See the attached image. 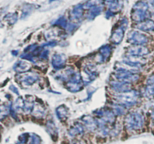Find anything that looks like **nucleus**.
Instances as JSON below:
<instances>
[{"mask_svg": "<svg viewBox=\"0 0 154 144\" xmlns=\"http://www.w3.org/2000/svg\"><path fill=\"white\" fill-rule=\"evenodd\" d=\"M114 77L119 81L133 83L138 81L140 78L139 74L130 72V71L120 69L114 72Z\"/></svg>", "mask_w": 154, "mask_h": 144, "instance_id": "obj_5", "label": "nucleus"}, {"mask_svg": "<svg viewBox=\"0 0 154 144\" xmlns=\"http://www.w3.org/2000/svg\"><path fill=\"white\" fill-rule=\"evenodd\" d=\"M32 113L35 116L38 118H42L45 115V110L42 107V106H34V108L32 110Z\"/></svg>", "mask_w": 154, "mask_h": 144, "instance_id": "obj_28", "label": "nucleus"}, {"mask_svg": "<svg viewBox=\"0 0 154 144\" xmlns=\"http://www.w3.org/2000/svg\"><path fill=\"white\" fill-rule=\"evenodd\" d=\"M30 135L27 133H25V134H23L20 136L19 137V141L21 143H26L29 141V139Z\"/></svg>", "mask_w": 154, "mask_h": 144, "instance_id": "obj_32", "label": "nucleus"}, {"mask_svg": "<svg viewBox=\"0 0 154 144\" xmlns=\"http://www.w3.org/2000/svg\"><path fill=\"white\" fill-rule=\"evenodd\" d=\"M56 0H49V2H55Z\"/></svg>", "mask_w": 154, "mask_h": 144, "instance_id": "obj_38", "label": "nucleus"}, {"mask_svg": "<svg viewBox=\"0 0 154 144\" xmlns=\"http://www.w3.org/2000/svg\"><path fill=\"white\" fill-rule=\"evenodd\" d=\"M41 143V138L36 134H32L29 139L28 144H40Z\"/></svg>", "mask_w": 154, "mask_h": 144, "instance_id": "obj_30", "label": "nucleus"}, {"mask_svg": "<svg viewBox=\"0 0 154 144\" xmlns=\"http://www.w3.org/2000/svg\"><path fill=\"white\" fill-rule=\"evenodd\" d=\"M20 82L23 87H30L35 84L38 80V75L35 72H23L18 76Z\"/></svg>", "mask_w": 154, "mask_h": 144, "instance_id": "obj_7", "label": "nucleus"}, {"mask_svg": "<svg viewBox=\"0 0 154 144\" xmlns=\"http://www.w3.org/2000/svg\"><path fill=\"white\" fill-rule=\"evenodd\" d=\"M118 104L125 107H131L136 105L140 98V94L136 90H131L129 91L117 94L115 96Z\"/></svg>", "mask_w": 154, "mask_h": 144, "instance_id": "obj_2", "label": "nucleus"}, {"mask_svg": "<svg viewBox=\"0 0 154 144\" xmlns=\"http://www.w3.org/2000/svg\"><path fill=\"white\" fill-rule=\"evenodd\" d=\"M47 129H48V133L50 134V135L53 137V138H57V129L56 128L55 125L54 124V122H48V125H47Z\"/></svg>", "mask_w": 154, "mask_h": 144, "instance_id": "obj_26", "label": "nucleus"}, {"mask_svg": "<svg viewBox=\"0 0 154 144\" xmlns=\"http://www.w3.org/2000/svg\"><path fill=\"white\" fill-rule=\"evenodd\" d=\"M144 95L148 99L154 98V74H151L147 78L144 90Z\"/></svg>", "mask_w": 154, "mask_h": 144, "instance_id": "obj_14", "label": "nucleus"}, {"mask_svg": "<svg viewBox=\"0 0 154 144\" xmlns=\"http://www.w3.org/2000/svg\"><path fill=\"white\" fill-rule=\"evenodd\" d=\"M83 122L84 123V125L88 128L90 131H94L98 128L97 120L93 119L90 116H84L82 117Z\"/></svg>", "mask_w": 154, "mask_h": 144, "instance_id": "obj_19", "label": "nucleus"}, {"mask_svg": "<svg viewBox=\"0 0 154 144\" xmlns=\"http://www.w3.org/2000/svg\"><path fill=\"white\" fill-rule=\"evenodd\" d=\"M152 18H153V21H154V12H153V14H152Z\"/></svg>", "mask_w": 154, "mask_h": 144, "instance_id": "obj_39", "label": "nucleus"}, {"mask_svg": "<svg viewBox=\"0 0 154 144\" xmlns=\"http://www.w3.org/2000/svg\"><path fill=\"white\" fill-rule=\"evenodd\" d=\"M10 90H11L12 91L14 92V93L17 94H19V91H18L17 88L15 87L14 85H11L10 86Z\"/></svg>", "mask_w": 154, "mask_h": 144, "instance_id": "obj_34", "label": "nucleus"}, {"mask_svg": "<svg viewBox=\"0 0 154 144\" xmlns=\"http://www.w3.org/2000/svg\"><path fill=\"white\" fill-rule=\"evenodd\" d=\"M114 14H115L113 13V12L111 11L108 10V11H107L106 14H105V17H106V18H108V19H110V18H111V17H114Z\"/></svg>", "mask_w": 154, "mask_h": 144, "instance_id": "obj_33", "label": "nucleus"}, {"mask_svg": "<svg viewBox=\"0 0 154 144\" xmlns=\"http://www.w3.org/2000/svg\"><path fill=\"white\" fill-rule=\"evenodd\" d=\"M102 9L103 8H102V5H98L91 8L89 9V12L87 14V18L89 20H93L102 13Z\"/></svg>", "mask_w": 154, "mask_h": 144, "instance_id": "obj_22", "label": "nucleus"}, {"mask_svg": "<svg viewBox=\"0 0 154 144\" xmlns=\"http://www.w3.org/2000/svg\"><path fill=\"white\" fill-rule=\"evenodd\" d=\"M31 65L26 60H19L14 65V70L17 73H23L29 70Z\"/></svg>", "mask_w": 154, "mask_h": 144, "instance_id": "obj_17", "label": "nucleus"}, {"mask_svg": "<svg viewBox=\"0 0 154 144\" xmlns=\"http://www.w3.org/2000/svg\"><path fill=\"white\" fill-rule=\"evenodd\" d=\"M12 54H14L13 55H15V56H16L17 54H18V51H12Z\"/></svg>", "mask_w": 154, "mask_h": 144, "instance_id": "obj_37", "label": "nucleus"}, {"mask_svg": "<svg viewBox=\"0 0 154 144\" xmlns=\"http://www.w3.org/2000/svg\"><path fill=\"white\" fill-rule=\"evenodd\" d=\"M66 57L64 54H60V53H56L53 54L52 58H51V64L53 67L57 70H61L64 69L66 66Z\"/></svg>", "mask_w": 154, "mask_h": 144, "instance_id": "obj_10", "label": "nucleus"}, {"mask_svg": "<svg viewBox=\"0 0 154 144\" xmlns=\"http://www.w3.org/2000/svg\"><path fill=\"white\" fill-rule=\"evenodd\" d=\"M108 10L116 14L120 12L123 7V0H111L108 3Z\"/></svg>", "mask_w": 154, "mask_h": 144, "instance_id": "obj_18", "label": "nucleus"}, {"mask_svg": "<svg viewBox=\"0 0 154 144\" xmlns=\"http://www.w3.org/2000/svg\"><path fill=\"white\" fill-rule=\"evenodd\" d=\"M127 40L132 45H147L150 42V38L140 30H132L128 33Z\"/></svg>", "mask_w": 154, "mask_h": 144, "instance_id": "obj_4", "label": "nucleus"}, {"mask_svg": "<svg viewBox=\"0 0 154 144\" xmlns=\"http://www.w3.org/2000/svg\"><path fill=\"white\" fill-rule=\"evenodd\" d=\"M126 109L124 106L121 105V104H118V103H115L113 104V111L116 114V116H123L126 113Z\"/></svg>", "mask_w": 154, "mask_h": 144, "instance_id": "obj_24", "label": "nucleus"}, {"mask_svg": "<svg viewBox=\"0 0 154 144\" xmlns=\"http://www.w3.org/2000/svg\"><path fill=\"white\" fill-rule=\"evenodd\" d=\"M5 20L10 25H14L18 20L17 13H8L5 16Z\"/></svg>", "mask_w": 154, "mask_h": 144, "instance_id": "obj_25", "label": "nucleus"}, {"mask_svg": "<svg viewBox=\"0 0 154 144\" xmlns=\"http://www.w3.org/2000/svg\"><path fill=\"white\" fill-rule=\"evenodd\" d=\"M150 49L146 45H132L126 51L127 56L137 57H144L150 54Z\"/></svg>", "mask_w": 154, "mask_h": 144, "instance_id": "obj_6", "label": "nucleus"}, {"mask_svg": "<svg viewBox=\"0 0 154 144\" xmlns=\"http://www.w3.org/2000/svg\"><path fill=\"white\" fill-rule=\"evenodd\" d=\"M144 119L142 114L138 112H133L125 118V127L129 131H138L144 126Z\"/></svg>", "mask_w": 154, "mask_h": 144, "instance_id": "obj_3", "label": "nucleus"}, {"mask_svg": "<svg viewBox=\"0 0 154 144\" xmlns=\"http://www.w3.org/2000/svg\"><path fill=\"white\" fill-rule=\"evenodd\" d=\"M33 10V7L32 6V5H28L26 6H24L23 10V14H22V17L21 18H25L26 17L27 15L29 14L30 12Z\"/></svg>", "mask_w": 154, "mask_h": 144, "instance_id": "obj_31", "label": "nucleus"}, {"mask_svg": "<svg viewBox=\"0 0 154 144\" xmlns=\"http://www.w3.org/2000/svg\"><path fill=\"white\" fill-rule=\"evenodd\" d=\"M102 2H103L102 0H87L85 4L84 5V8L90 9L91 8L95 7V6L101 5Z\"/></svg>", "mask_w": 154, "mask_h": 144, "instance_id": "obj_27", "label": "nucleus"}, {"mask_svg": "<svg viewBox=\"0 0 154 144\" xmlns=\"http://www.w3.org/2000/svg\"><path fill=\"white\" fill-rule=\"evenodd\" d=\"M84 5L78 4L72 8L70 12V18L73 22L78 23L82 20L84 17Z\"/></svg>", "mask_w": 154, "mask_h": 144, "instance_id": "obj_12", "label": "nucleus"}, {"mask_svg": "<svg viewBox=\"0 0 154 144\" xmlns=\"http://www.w3.org/2000/svg\"><path fill=\"white\" fill-rule=\"evenodd\" d=\"M152 17L149 10V4L144 0H139L132 7L131 11V18L135 23H141Z\"/></svg>", "mask_w": 154, "mask_h": 144, "instance_id": "obj_1", "label": "nucleus"}, {"mask_svg": "<svg viewBox=\"0 0 154 144\" xmlns=\"http://www.w3.org/2000/svg\"><path fill=\"white\" fill-rule=\"evenodd\" d=\"M84 132V125L80 123H77L72 128H71L70 130L69 131V135L72 136V137H75V136L80 135V134H82Z\"/></svg>", "mask_w": 154, "mask_h": 144, "instance_id": "obj_21", "label": "nucleus"}, {"mask_svg": "<svg viewBox=\"0 0 154 144\" xmlns=\"http://www.w3.org/2000/svg\"><path fill=\"white\" fill-rule=\"evenodd\" d=\"M147 2L154 8V0H147Z\"/></svg>", "mask_w": 154, "mask_h": 144, "instance_id": "obj_35", "label": "nucleus"}, {"mask_svg": "<svg viewBox=\"0 0 154 144\" xmlns=\"http://www.w3.org/2000/svg\"><path fill=\"white\" fill-rule=\"evenodd\" d=\"M84 84L83 81L69 80L66 82V88L72 93H77L84 89Z\"/></svg>", "mask_w": 154, "mask_h": 144, "instance_id": "obj_15", "label": "nucleus"}, {"mask_svg": "<svg viewBox=\"0 0 154 144\" xmlns=\"http://www.w3.org/2000/svg\"><path fill=\"white\" fill-rule=\"evenodd\" d=\"M56 114L61 122H65L69 116V110L65 105H60L56 109Z\"/></svg>", "mask_w": 154, "mask_h": 144, "instance_id": "obj_20", "label": "nucleus"}, {"mask_svg": "<svg viewBox=\"0 0 154 144\" xmlns=\"http://www.w3.org/2000/svg\"><path fill=\"white\" fill-rule=\"evenodd\" d=\"M69 22L66 20V18L65 17H60L58 19L54 21V26H57V27H60L62 29H64V30H67L68 26H69Z\"/></svg>", "mask_w": 154, "mask_h": 144, "instance_id": "obj_23", "label": "nucleus"}, {"mask_svg": "<svg viewBox=\"0 0 154 144\" xmlns=\"http://www.w3.org/2000/svg\"><path fill=\"white\" fill-rule=\"evenodd\" d=\"M112 53V48L110 45H105L99 48V54L96 55V60L97 63H102L109 59Z\"/></svg>", "mask_w": 154, "mask_h": 144, "instance_id": "obj_11", "label": "nucleus"}, {"mask_svg": "<svg viewBox=\"0 0 154 144\" xmlns=\"http://www.w3.org/2000/svg\"><path fill=\"white\" fill-rule=\"evenodd\" d=\"M150 117H151V119H153V120H154V107L152 109L151 113H150Z\"/></svg>", "mask_w": 154, "mask_h": 144, "instance_id": "obj_36", "label": "nucleus"}, {"mask_svg": "<svg viewBox=\"0 0 154 144\" xmlns=\"http://www.w3.org/2000/svg\"><path fill=\"white\" fill-rule=\"evenodd\" d=\"M9 109L5 105H0V121L4 119L8 114Z\"/></svg>", "mask_w": 154, "mask_h": 144, "instance_id": "obj_29", "label": "nucleus"}, {"mask_svg": "<svg viewBox=\"0 0 154 144\" xmlns=\"http://www.w3.org/2000/svg\"><path fill=\"white\" fill-rule=\"evenodd\" d=\"M111 88L117 94L123 93V92L129 91L132 90V83L126 82L119 81V80H113L110 82Z\"/></svg>", "mask_w": 154, "mask_h": 144, "instance_id": "obj_9", "label": "nucleus"}, {"mask_svg": "<svg viewBox=\"0 0 154 144\" xmlns=\"http://www.w3.org/2000/svg\"><path fill=\"white\" fill-rule=\"evenodd\" d=\"M135 27L144 33H154V21L151 19L146 20L143 22L138 23Z\"/></svg>", "mask_w": 154, "mask_h": 144, "instance_id": "obj_16", "label": "nucleus"}, {"mask_svg": "<svg viewBox=\"0 0 154 144\" xmlns=\"http://www.w3.org/2000/svg\"><path fill=\"white\" fill-rule=\"evenodd\" d=\"M125 30H126V29L122 27L121 26H117V27L114 29V30L112 33V35H111V42H112L113 44H114V45H119V44L121 43L123 38H124Z\"/></svg>", "mask_w": 154, "mask_h": 144, "instance_id": "obj_13", "label": "nucleus"}, {"mask_svg": "<svg viewBox=\"0 0 154 144\" xmlns=\"http://www.w3.org/2000/svg\"><path fill=\"white\" fill-rule=\"evenodd\" d=\"M83 72H84V75L82 76V79L85 85H88L89 83H91L97 77L98 72L96 71V66L92 64L86 66L83 69Z\"/></svg>", "mask_w": 154, "mask_h": 144, "instance_id": "obj_8", "label": "nucleus"}]
</instances>
